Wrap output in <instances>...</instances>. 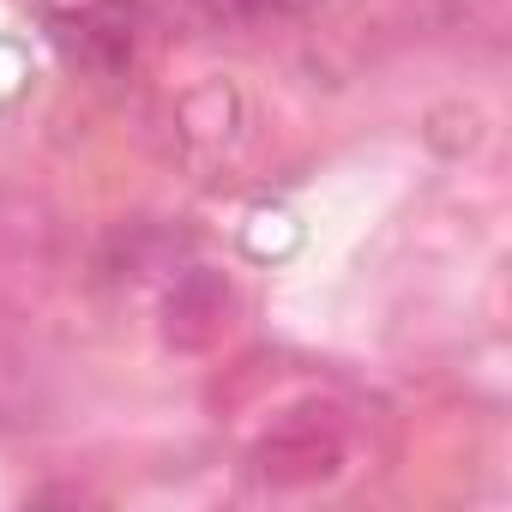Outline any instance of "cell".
I'll return each instance as SVG.
<instances>
[{"mask_svg": "<svg viewBox=\"0 0 512 512\" xmlns=\"http://www.w3.org/2000/svg\"><path fill=\"white\" fill-rule=\"evenodd\" d=\"M260 476L272 488H302L320 482L344 464V428L338 422H314V416H290L278 434H266V446L253 452Z\"/></svg>", "mask_w": 512, "mask_h": 512, "instance_id": "6da1fadb", "label": "cell"}, {"mask_svg": "<svg viewBox=\"0 0 512 512\" xmlns=\"http://www.w3.org/2000/svg\"><path fill=\"white\" fill-rule=\"evenodd\" d=\"M308 7H320V0H193V13H205L211 25H235V31L278 25V19H296Z\"/></svg>", "mask_w": 512, "mask_h": 512, "instance_id": "7a4b0ae2", "label": "cell"}]
</instances>
